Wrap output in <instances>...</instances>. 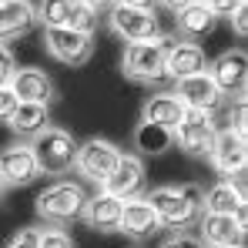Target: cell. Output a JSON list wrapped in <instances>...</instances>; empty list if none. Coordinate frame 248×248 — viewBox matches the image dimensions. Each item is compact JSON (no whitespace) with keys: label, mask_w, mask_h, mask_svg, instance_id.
<instances>
[{"label":"cell","mask_w":248,"mask_h":248,"mask_svg":"<svg viewBox=\"0 0 248 248\" xmlns=\"http://www.w3.org/2000/svg\"><path fill=\"white\" fill-rule=\"evenodd\" d=\"M205 3L211 7V14L221 20V17H232V14H235L242 3H248V0H205Z\"/></svg>","instance_id":"f546056e"},{"label":"cell","mask_w":248,"mask_h":248,"mask_svg":"<svg viewBox=\"0 0 248 248\" xmlns=\"http://www.w3.org/2000/svg\"><path fill=\"white\" fill-rule=\"evenodd\" d=\"M37 27V10L31 0H0V47L27 37Z\"/></svg>","instance_id":"2e32d148"},{"label":"cell","mask_w":248,"mask_h":248,"mask_svg":"<svg viewBox=\"0 0 248 248\" xmlns=\"http://www.w3.org/2000/svg\"><path fill=\"white\" fill-rule=\"evenodd\" d=\"M17 104H20V101H17V94L10 91V84H3V87H0V124L10 121V114L17 111Z\"/></svg>","instance_id":"f1b7e54d"},{"label":"cell","mask_w":248,"mask_h":248,"mask_svg":"<svg viewBox=\"0 0 248 248\" xmlns=\"http://www.w3.org/2000/svg\"><path fill=\"white\" fill-rule=\"evenodd\" d=\"M215 134H218L215 118H211V114H198V111H185V118L171 131L174 144H178L188 158H208Z\"/></svg>","instance_id":"30bf717a"},{"label":"cell","mask_w":248,"mask_h":248,"mask_svg":"<svg viewBox=\"0 0 248 248\" xmlns=\"http://www.w3.org/2000/svg\"><path fill=\"white\" fill-rule=\"evenodd\" d=\"M44 47L54 61L67 67H84L94 54V34L87 31H44Z\"/></svg>","instance_id":"7c38bea8"},{"label":"cell","mask_w":248,"mask_h":248,"mask_svg":"<svg viewBox=\"0 0 248 248\" xmlns=\"http://www.w3.org/2000/svg\"><path fill=\"white\" fill-rule=\"evenodd\" d=\"M202 198H205V188L195 185V181H185V185H158L144 195V202L151 205V211L158 215V225L181 235L188 228L198 225V218L205 215L202 211Z\"/></svg>","instance_id":"6da1fadb"},{"label":"cell","mask_w":248,"mask_h":248,"mask_svg":"<svg viewBox=\"0 0 248 248\" xmlns=\"http://www.w3.org/2000/svg\"><path fill=\"white\" fill-rule=\"evenodd\" d=\"M37 242H41V228H17L3 248H37Z\"/></svg>","instance_id":"83f0119b"},{"label":"cell","mask_w":248,"mask_h":248,"mask_svg":"<svg viewBox=\"0 0 248 248\" xmlns=\"http://www.w3.org/2000/svg\"><path fill=\"white\" fill-rule=\"evenodd\" d=\"M37 248H78V245H74V238H71L64 228H41Z\"/></svg>","instance_id":"4316f807"},{"label":"cell","mask_w":248,"mask_h":248,"mask_svg":"<svg viewBox=\"0 0 248 248\" xmlns=\"http://www.w3.org/2000/svg\"><path fill=\"white\" fill-rule=\"evenodd\" d=\"M161 248H205V245H202V238H195V235L181 232V235H171Z\"/></svg>","instance_id":"1f68e13d"},{"label":"cell","mask_w":248,"mask_h":248,"mask_svg":"<svg viewBox=\"0 0 248 248\" xmlns=\"http://www.w3.org/2000/svg\"><path fill=\"white\" fill-rule=\"evenodd\" d=\"M41 178L31 144H7L0 151V188H27Z\"/></svg>","instance_id":"4fadbf2b"},{"label":"cell","mask_w":248,"mask_h":248,"mask_svg":"<svg viewBox=\"0 0 248 248\" xmlns=\"http://www.w3.org/2000/svg\"><path fill=\"white\" fill-rule=\"evenodd\" d=\"M108 27L114 37H121L127 44H144L161 37V20L151 7H111Z\"/></svg>","instance_id":"52a82bcc"},{"label":"cell","mask_w":248,"mask_h":248,"mask_svg":"<svg viewBox=\"0 0 248 248\" xmlns=\"http://www.w3.org/2000/svg\"><path fill=\"white\" fill-rule=\"evenodd\" d=\"M215 24H218V17L211 14V7H208L205 0H195V3H188L185 10H178L174 14V27H178V37L181 41H205L208 34L215 31Z\"/></svg>","instance_id":"44dd1931"},{"label":"cell","mask_w":248,"mask_h":248,"mask_svg":"<svg viewBox=\"0 0 248 248\" xmlns=\"http://www.w3.org/2000/svg\"><path fill=\"white\" fill-rule=\"evenodd\" d=\"M235 248H245V245H235Z\"/></svg>","instance_id":"74e56055"},{"label":"cell","mask_w":248,"mask_h":248,"mask_svg":"<svg viewBox=\"0 0 248 248\" xmlns=\"http://www.w3.org/2000/svg\"><path fill=\"white\" fill-rule=\"evenodd\" d=\"M165 10H171V14H178V10H185L188 3H195V0H158Z\"/></svg>","instance_id":"e575fe53"},{"label":"cell","mask_w":248,"mask_h":248,"mask_svg":"<svg viewBox=\"0 0 248 248\" xmlns=\"http://www.w3.org/2000/svg\"><path fill=\"white\" fill-rule=\"evenodd\" d=\"M134 148H138L141 155H148V158H158V155H165L168 148H174V138H171L168 127L141 121L134 127Z\"/></svg>","instance_id":"d4e9b609"},{"label":"cell","mask_w":248,"mask_h":248,"mask_svg":"<svg viewBox=\"0 0 248 248\" xmlns=\"http://www.w3.org/2000/svg\"><path fill=\"white\" fill-rule=\"evenodd\" d=\"M208 71V54L202 50V44L191 41H168L165 47V74L168 81H181L191 74Z\"/></svg>","instance_id":"9a60e30c"},{"label":"cell","mask_w":248,"mask_h":248,"mask_svg":"<svg viewBox=\"0 0 248 248\" xmlns=\"http://www.w3.org/2000/svg\"><path fill=\"white\" fill-rule=\"evenodd\" d=\"M81 3L87 7V10H94V14H108L114 0H81Z\"/></svg>","instance_id":"836d02e7"},{"label":"cell","mask_w":248,"mask_h":248,"mask_svg":"<svg viewBox=\"0 0 248 248\" xmlns=\"http://www.w3.org/2000/svg\"><path fill=\"white\" fill-rule=\"evenodd\" d=\"M7 127H10L17 138L34 141L37 134H44V131L50 127V104H17V111L10 114Z\"/></svg>","instance_id":"cb8c5ba5"},{"label":"cell","mask_w":248,"mask_h":248,"mask_svg":"<svg viewBox=\"0 0 248 248\" xmlns=\"http://www.w3.org/2000/svg\"><path fill=\"white\" fill-rule=\"evenodd\" d=\"M171 94L181 101V108H185V111H198V114H211V118H215V111L225 104L221 91H218L215 81L208 78V71L174 81V91H171Z\"/></svg>","instance_id":"8fae6325"},{"label":"cell","mask_w":248,"mask_h":248,"mask_svg":"<svg viewBox=\"0 0 248 248\" xmlns=\"http://www.w3.org/2000/svg\"><path fill=\"white\" fill-rule=\"evenodd\" d=\"M121 148L108 138H87L84 144H78V161H74V171L81 174L84 181L104 188L108 178L114 174V168L121 161Z\"/></svg>","instance_id":"8992f818"},{"label":"cell","mask_w":248,"mask_h":248,"mask_svg":"<svg viewBox=\"0 0 248 248\" xmlns=\"http://www.w3.org/2000/svg\"><path fill=\"white\" fill-rule=\"evenodd\" d=\"M118 232H124L127 238H151V235H158L161 232V225H158V215L151 211V205L144 202V198H131V202H124L121 208V225H118Z\"/></svg>","instance_id":"7402d4cb"},{"label":"cell","mask_w":248,"mask_h":248,"mask_svg":"<svg viewBox=\"0 0 248 248\" xmlns=\"http://www.w3.org/2000/svg\"><path fill=\"white\" fill-rule=\"evenodd\" d=\"M211 168L221 174V181H245L248 171V138L232 131V127H218L211 151H208Z\"/></svg>","instance_id":"5b68a950"},{"label":"cell","mask_w":248,"mask_h":248,"mask_svg":"<svg viewBox=\"0 0 248 248\" xmlns=\"http://www.w3.org/2000/svg\"><path fill=\"white\" fill-rule=\"evenodd\" d=\"M225 127H232L238 134H248V97L245 94L232 97V104H228V124Z\"/></svg>","instance_id":"484cf974"},{"label":"cell","mask_w":248,"mask_h":248,"mask_svg":"<svg viewBox=\"0 0 248 248\" xmlns=\"http://www.w3.org/2000/svg\"><path fill=\"white\" fill-rule=\"evenodd\" d=\"M84 205H87V191L81 181L71 178H57L54 185H47L41 195L34 198V211L47 228H67L81 218Z\"/></svg>","instance_id":"7a4b0ae2"},{"label":"cell","mask_w":248,"mask_h":248,"mask_svg":"<svg viewBox=\"0 0 248 248\" xmlns=\"http://www.w3.org/2000/svg\"><path fill=\"white\" fill-rule=\"evenodd\" d=\"M37 24H44V31H87L94 34L97 14L87 10L81 0H37Z\"/></svg>","instance_id":"ba28073f"},{"label":"cell","mask_w":248,"mask_h":248,"mask_svg":"<svg viewBox=\"0 0 248 248\" xmlns=\"http://www.w3.org/2000/svg\"><path fill=\"white\" fill-rule=\"evenodd\" d=\"M165 47L168 41H144V44H124L121 54V74L141 87H158L168 81L165 74Z\"/></svg>","instance_id":"3957f363"},{"label":"cell","mask_w":248,"mask_h":248,"mask_svg":"<svg viewBox=\"0 0 248 248\" xmlns=\"http://www.w3.org/2000/svg\"><path fill=\"white\" fill-rule=\"evenodd\" d=\"M202 211L205 215H232L245 221V181H215L202 198Z\"/></svg>","instance_id":"ac0fdd59"},{"label":"cell","mask_w":248,"mask_h":248,"mask_svg":"<svg viewBox=\"0 0 248 248\" xmlns=\"http://www.w3.org/2000/svg\"><path fill=\"white\" fill-rule=\"evenodd\" d=\"M0 202H3V188H0Z\"/></svg>","instance_id":"8d00e7d4"},{"label":"cell","mask_w":248,"mask_h":248,"mask_svg":"<svg viewBox=\"0 0 248 248\" xmlns=\"http://www.w3.org/2000/svg\"><path fill=\"white\" fill-rule=\"evenodd\" d=\"M121 208H124V202H118L114 195L94 191V195H87V205H84L81 218H84V225L94 228V232H118V225H121Z\"/></svg>","instance_id":"ffe728a7"},{"label":"cell","mask_w":248,"mask_h":248,"mask_svg":"<svg viewBox=\"0 0 248 248\" xmlns=\"http://www.w3.org/2000/svg\"><path fill=\"white\" fill-rule=\"evenodd\" d=\"M14 71H17V61H14L10 47H0V87H3V84H10Z\"/></svg>","instance_id":"4dcf8cb0"},{"label":"cell","mask_w":248,"mask_h":248,"mask_svg":"<svg viewBox=\"0 0 248 248\" xmlns=\"http://www.w3.org/2000/svg\"><path fill=\"white\" fill-rule=\"evenodd\" d=\"M228 20H232V31H235L238 37H248V3H242Z\"/></svg>","instance_id":"d6a6232c"},{"label":"cell","mask_w":248,"mask_h":248,"mask_svg":"<svg viewBox=\"0 0 248 248\" xmlns=\"http://www.w3.org/2000/svg\"><path fill=\"white\" fill-rule=\"evenodd\" d=\"M144 188H148L144 161H141L138 155H121L114 174H111L108 185L97 188V191H108V195H114L118 202H131V198H144Z\"/></svg>","instance_id":"5bb4252c"},{"label":"cell","mask_w":248,"mask_h":248,"mask_svg":"<svg viewBox=\"0 0 248 248\" xmlns=\"http://www.w3.org/2000/svg\"><path fill=\"white\" fill-rule=\"evenodd\" d=\"M10 91L20 104H50L54 101V81L41 67H17L10 78Z\"/></svg>","instance_id":"d6986e66"},{"label":"cell","mask_w":248,"mask_h":248,"mask_svg":"<svg viewBox=\"0 0 248 248\" xmlns=\"http://www.w3.org/2000/svg\"><path fill=\"white\" fill-rule=\"evenodd\" d=\"M202 245L205 248H235L245 245V221L232 215H202L198 218Z\"/></svg>","instance_id":"e0dca14e"},{"label":"cell","mask_w":248,"mask_h":248,"mask_svg":"<svg viewBox=\"0 0 248 248\" xmlns=\"http://www.w3.org/2000/svg\"><path fill=\"white\" fill-rule=\"evenodd\" d=\"M181 118H185V108H181V101H178L171 91H158V94H151V97L144 101V111H141V121L158 124V127H168V131H174Z\"/></svg>","instance_id":"603a6c76"},{"label":"cell","mask_w":248,"mask_h":248,"mask_svg":"<svg viewBox=\"0 0 248 248\" xmlns=\"http://www.w3.org/2000/svg\"><path fill=\"white\" fill-rule=\"evenodd\" d=\"M155 0H114L111 7H151Z\"/></svg>","instance_id":"d590c367"},{"label":"cell","mask_w":248,"mask_h":248,"mask_svg":"<svg viewBox=\"0 0 248 248\" xmlns=\"http://www.w3.org/2000/svg\"><path fill=\"white\" fill-rule=\"evenodd\" d=\"M31 151H34V161L41 168V174L61 178V174H67L74 168V161H78V138L71 131L50 124L44 134H37L31 141Z\"/></svg>","instance_id":"277c9868"},{"label":"cell","mask_w":248,"mask_h":248,"mask_svg":"<svg viewBox=\"0 0 248 248\" xmlns=\"http://www.w3.org/2000/svg\"><path fill=\"white\" fill-rule=\"evenodd\" d=\"M208 78L221 91V97H238L248 91V54L242 47H232L208 61Z\"/></svg>","instance_id":"9c48e42d"}]
</instances>
